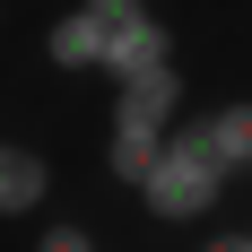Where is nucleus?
Returning a JSON list of instances; mask_svg holds the SVG:
<instances>
[{
  "instance_id": "f257e3e1",
  "label": "nucleus",
  "mask_w": 252,
  "mask_h": 252,
  "mask_svg": "<svg viewBox=\"0 0 252 252\" xmlns=\"http://www.w3.org/2000/svg\"><path fill=\"white\" fill-rule=\"evenodd\" d=\"M44 61L70 70V78L96 70L113 87V78H139L157 61H174V26L157 18L148 0H78V9H61L44 26Z\"/></svg>"
},
{
  "instance_id": "f03ea898",
  "label": "nucleus",
  "mask_w": 252,
  "mask_h": 252,
  "mask_svg": "<svg viewBox=\"0 0 252 252\" xmlns=\"http://www.w3.org/2000/svg\"><path fill=\"white\" fill-rule=\"evenodd\" d=\"M226 165H218V139H209V113H183L165 130V157H157V174L139 183V209H148L157 226H191L209 209L226 200Z\"/></svg>"
},
{
  "instance_id": "7ed1b4c3",
  "label": "nucleus",
  "mask_w": 252,
  "mask_h": 252,
  "mask_svg": "<svg viewBox=\"0 0 252 252\" xmlns=\"http://www.w3.org/2000/svg\"><path fill=\"white\" fill-rule=\"evenodd\" d=\"M183 122V70L174 61H157V70H139V78H113V130H165Z\"/></svg>"
},
{
  "instance_id": "20e7f679",
  "label": "nucleus",
  "mask_w": 252,
  "mask_h": 252,
  "mask_svg": "<svg viewBox=\"0 0 252 252\" xmlns=\"http://www.w3.org/2000/svg\"><path fill=\"white\" fill-rule=\"evenodd\" d=\"M44 200H52V157H35L26 139H9V148H0V218L26 226Z\"/></svg>"
},
{
  "instance_id": "39448f33",
  "label": "nucleus",
  "mask_w": 252,
  "mask_h": 252,
  "mask_svg": "<svg viewBox=\"0 0 252 252\" xmlns=\"http://www.w3.org/2000/svg\"><path fill=\"white\" fill-rule=\"evenodd\" d=\"M157 157H165V139H157V130H104V174L130 183V191L157 174Z\"/></svg>"
},
{
  "instance_id": "423d86ee",
  "label": "nucleus",
  "mask_w": 252,
  "mask_h": 252,
  "mask_svg": "<svg viewBox=\"0 0 252 252\" xmlns=\"http://www.w3.org/2000/svg\"><path fill=\"white\" fill-rule=\"evenodd\" d=\"M209 139H218V165L226 174H252V96L209 104Z\"/></svg>"
},
{
  "instance_id": "0eeeda50",
  "label": "nucleus",
  "mask_w": 252,
  "mask_h": 252,
  "mask_svg": "<svg viewBox=\"0 0 252 252\" xmlns=\"http://www.w3.org/2000/svg\"><path fill=\"white\" fill-rule=\"evenodd\" d=\"M35 252H96V226H35Z\"/></svg>"
},
{
  "instance_id": "6e6552de",
  "label": "nucleus",
  "mask_w": 252,
  "mask_h": 252,
  "mask_svg": "<svg viewBox=\"0 0 252 252\" xmlns=\"http://www.w3.org/2000/svg\"><path fill=\"white\" fill-rule=\"evenodd\" d=\"M200 252H252V226H218V235H200Z\"/></svg>"
}]
</instances>
